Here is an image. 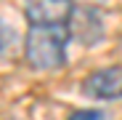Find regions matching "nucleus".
<instances>
[{
	"label": "nucleus",
	"instance_id": "39448f33",
	"mask_svg": "<svg viewBox=\"0 0 122 120\" xmlns=\"http://www.w3.org/2000/svg\"><path fill=\"white\" fill-rule=\"evenodd\" d=\"M66 120H106L104 109H74Z\"/></svg>",
	"mask_w": 122,
	"mask_h": 120
},
{
	"label": "nucleus",
	"instance_id": "f257e3e1",
	"mask_svg": "<svg viewBox=\"0 0 122 120\" xmlns=\"http://www.w3.org/2000/svg\"><path fill=\"white\" fill-rule=\"evenodd\" d=\"M69 29L66 24L53 27H29L24 40V56L27 64L37 72H51L66 64V46H69Z\"/></svg>",
	"mask_w": 122,
	"mask_h": 120
},
{
	"label": "nucleus",
	"instance_id": "f03ea898",
	"mask_svg": "<svg viewBox=\"0 0 122 120\" xmlns=\"http://www.w3.org/2000/svg\"><path fill=\"white\" fill-rule=\"evenodd\" d=\"M66 29H69L72 40H77L82 46H96V43H101V37L106 32V22H104V13L96 6H80L72 11Z\"/></svg>",
	"mask_w": 122,
	"mask_h": 120
},
{
	"label": "nucleus",
	"instance_id": "423d86ee",
	"mask_svg": "<svg viewBox=\"0 0 122 120\" xmlns=\"http://www.w3.org/2000/svg\"><path fill=\"white\" fill-rule=\"evenodd\" d=\"M3 48H5V27L0 22V53H3Z\"/></svg>",
	"mask_w": 122,
	"mask_h": 120
},
{
	"label": "nucleus",
	"instance_id": "20e7f679",
	"mask_svg": "<svg viewBox=\"0 0 122 120\" xmlns=\"http://www.w3.org/2000/svg\"><path fill=\"white\" fill-rule=\"evenodd\" d=\"M82 93L98 102H112L122 99V64L96 69L82 80Z\"/></svg>",
	"mask_w": 122,
	"mask_h": 120
},
{
	"label": "nucleus",
	"instance_id": "7ed1b4c3",
	"mask_svg": "<svg viewBox=\"0 0 122 120\" xmlns=\"http://www.w3.org/2000/svg\"><path fill=\"white\" fill-rule=\"evenodd\" d=\"M74 11V0H24V13L29 27H53L66 24Z\"/></svg>",
	"mask_w": 122,
	"mask_h": 120
},
{
	"label": "nucleus",
	"instance_id": "0eeeda50",
	"mask_svg": "<svg viewBox=\"0 0 122 120\" xmlns=\"http://www.w3.org/2000/svg\"><path fill=\"white\" fill-rule=\"evenodd\" d=\"M93 3H104V0H93Z\"/></svg>",
	"mask_w": 122,
	"mask_h": 120
}]
</instances>
